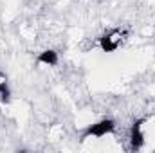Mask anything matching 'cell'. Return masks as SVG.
Wrapping results in <instances>:
<instances>
[{
    "instance_id": "4",
    "label": "cell",
    "mask_w": 155,
    "mask_h": 153,
    "mask_svg": "<svg viewBox=\"0 0 155 153\" xmlns=\"http://www.w3.org/2000/svg\"><path fill=\"white\" fill-rule=\"evenodd\" d=\"M58 61H60V58H58V52L54 49H45L38 54V63L54 67V65H58Z\"/></svg>"
},
{
    "instance_id": "3",
    "label": "cell",
    "mask_w": 155,
    "mask_h": 153,
    "mask_svg": "<svg viewBox=\"0 0 155 153\" xmlns=\"http://www.w3.org/2000/svg\"><path fill=\"white\" fill-rule=\"evenodd\" d=\"M144 122H146V119H137V121H134V124L130 128V146L134 150H141L144 146V132H143Z\"/></svg>"
},
{
    "instance_id": "2",
    "label": "cell",
    "mask_w": 155,
    "mask_h": 153,
    "mask_svg": "<svg viewBox=\"0 0 155 153\" xmlns=\"http://www.w3.org/2000/svg\"><path fill=\"white\" fill-rule=\"evenodd\" d=\"M121 41H123V33L117 29H110L99 38V47L103 52H114L121 45Z\"/></svg>"
},
{
    "instance_id": "1",
    "label": "cell",
    "mask_w": 155,
    "mask_h": 153,
    "mask_svg": "<svg viewBox=\"0 0 155 153\" xmlns=\"http://www.w3.org/2000/svg\"><path fill=\"white\" fill-rule=\"evenodd\" d=\"M116 132V121L110 119V117H105V119H99L96 121L94 124H88L83 133H81V139H88V137H105V135H110Z\"/></svg>"
},
{
    "instance_id": "5",
    "label": "cell",
    "mask_w": 155,
    "mask_h": 153,
    "mask_svg": "<svg viewBox=\"0 0 155 153\" xmlns=\"http://www.w3.org/2000/svg\"><path fill=\"white\" fill-rule=\"evenodd\" d=\"M0 101L2 103H9L11 101V90L7 86V81H5V76L0 72Z\"/></svg>"
}]
</instances>
